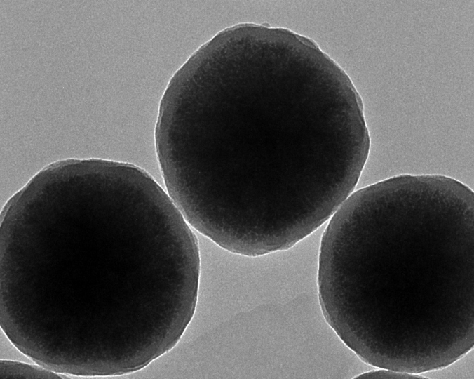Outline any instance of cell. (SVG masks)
I'll list each match as a JSON object with an SVG mask.
<instances>
[{
  "instance_id": "6da1fadb",
  "label": "cell",
  "mask_w": 474,
  "mask_h": 379,
  "mask_svg": "<svg viewBox=\"0 0 474 379\" xmlns=\"http://www.w3.org/2000/svg\"><path fill=\"white\" fill-rule=\"evenodd\" d=\"M158 146L167 191L190 226L260 249L316 231L367 161L363 113L306 57L270 45L188 59L165 91Z\"/></svg>"
},
{
  "instance_id": "7a4b0ae2",
  "label": "cell",
  "mask_w": 474,
  "mask_h": 379,
  "mask_svg": "<svg viewBox=\"0 0 474 379\" xmlns=\"http://www.w3.org/2000/svg\"><path fill=\"white\" fill-rule=\"evenodd\" d=\"M473 190L443 175L403 174L353 192L321 238L325 319L354 344L428 345L473 308Z\"/></svg>"
}]
</instances>
